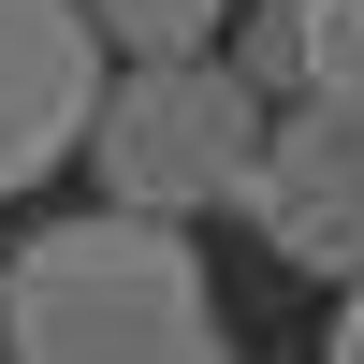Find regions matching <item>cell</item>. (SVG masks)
I'll return each instance as SVG.
<instances>
[{"label": "cell", "instance_id": "cell-1", "mask_svg": "<svg viewBox=\"0 0 364 364\" xmlns=\"http://www.w3.org/2000/svg\"><path fill=\"white\" fill-rule=\"evenodd\" d=\"M0 350L15 364H233L190 219H132V204H73L0 262Z\"/></svg>", "mask_w": 364, "mask_h": 364}, {"label": "cell", "instance_id": "cell-2", "mask_svg": "<svg viewBox=\"0 0 364 364\" xmlns=\"http://www.w3.org/2000/svg\"><path fill=\"white\" fill-rule=\"evenodd\" d=\"M262 132H277V102L233 58H161V73H117L87 161H102V204H132V219H204V204H248Z\"/></svg>", "mask_w": 364, "mask_h": 364}, {"label": "cell", "instance_id": "cell-3", "mask_svg": "<svg viewBox=\"0 0 364 364\" xmlns=\"http://www.w3.org/2000/svg\"><path fill=\"white\" fill-rule=\"evenodd\" d=\"M117 102V44L87 29V0H0V204L44 190Z\"/></svg>", "mask_w": 364, "mask_h": 364}, {"label": "cell", "instance_id": "cell-4", "mask_svg": "<svg viewBox=\"0 0 364 364\" xmlns=\"http://www.w3.org/2000/svg\"><path fill=\"white\" fill-rule=\"evenodd\" d=\"M233 219H248L277 262H306V277L364 291V117L291 102L277 132H262V175H248V204H233Z\"/></svg>", "mask_w": 364, "mask_h": 364}, {"label": "cell", "instance_id": "cell-5", "mask_svg": "<svg viewBox=\"0 0 364 364\" xmlns=\"http://www.w3.org/2000/svg\"><path fill=\"white\" fill-rule=\"evenodd\" d=\"M87 29L117 44V73H161V58H219L233 0H87Z\"/></svg>", "mask_w": 364, "mask_h": 364}, {"label": "cell", "instance_id": "cell-6", "mask_svg": "<svg viewBox=\"0 0 364 364\" xmlns=\"http://www.w3.org/2000/svg\"><path fill=\"white\" fill-rule=\"evenodd\" d=\"M233 73H248L262 87V102H306V87H321V15H306V0H262V15H233Z\"/></svg>", "mask_w": 364, "mask_h": 364}, {"label": "cell", "instance_id": "cell-7", "mask_svg": "<svg viewBox=\"0 0 364 364\" xmlns=\"http://www.w3.org/2000/svg\"><path fill=\"white\" fill-rule=\"evenodd\" d=\"M306 15H321V87H306V102L364 117V0H306Z\"/></svg>", "mask_w": 364, "mask_h": 364}, {"label": "cell", "instance_id": "cell-8", "mask_svg": "<svg viewBox=\"0 0 364 364\" xmlns=\"http://www.w3.org/2000/svg\"><path fill=\"white\" fill-rule=\"evenodd\" d=\"M321 364H364V291H336V321H321Z\"/></svg>", "mask_w": 364, "mask_h": 364}]
</instances>
